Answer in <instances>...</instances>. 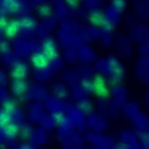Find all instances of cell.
I'll list each match as a JSON object with an SVG mask.
<instances>
[{
    "label": "cell",
    "mask_w": 149,
    "mask_h": 149,
    "mask_svg": "<svg viewBox=\"0 0 149 149\" xmlns=\"http://www.w3.org/2000/svg\"><path fill=\"white\" fill-rule=\"evenodd\" d=\"M40 50L49 58V59L58 55V44L52 37H46L43 39L40 45Z\"/></svg>",
    "instance_id": "7c38bea8"
},
{
    "label": "cell",
    "mask_w": 149,
    "mask_h": 149,
    "mask_svg": "<svg viewBox=\"0 0 149 149\" xmlns=\"http://www.w3.org/2000/svg\"><path fill=\"white\" fill-rule=\"evenodd\" d=\"M78 51V61L81 63H91L97 59V55L94 49L89 45L82 44L77 48Z\"/></svg>",
    "instance_id": "8fae6325"
},
{
    "label": "cell",
    "mask_w": 149,
    "mask_h": 149,
    "mask_svg": "<svg viewBox=\"0 0 149 149\" xmlns=\"http://www.w3.org/2000/svg\"><path fill=\"white\" fill-rule=\"evenodd\" d=\"M137 134L140 147L143 148H149V130L141 133H137Z\"/></svg>",
    "instance_id": "f35d334b"
},
{
    "label": "cell",
    "mask_w": 149,
    "mask_h": 149,
    "mask_svg": "<svg viewBox=\"0 0 149 149\" xmlns=\"http://www.w3.org/2000/svg\"><path fill=\"white\" fill-rule=\"evenodd\" d=\"M112 8L118 10V12H123L126 8V1L125 0H111Z\"/></svg>",
    "instance_id": "b9f144b4"
},
{
    "label": "cell",
    "mask_w": 149,
    "mask_h": 149,
    "mask_svg": "<svg viewBox=\"0 0 149 149\" xmlns=\"http://www.w3.org/2000/svg\"><path fill=\"white\" fill-rule=\"evenodd\" d=\"M3 134L7 139H14L19 134V125L15 122H10L2 127Z\"/></svg>",
    "instance_id": "d6a6232c"
},
{
    "label": "cell",
    "mask_w": 149,
    "mask_h": 149,
    "mask_svg": "<svg viewBox=\"0 0 149 149\" xmlns=\"http://www.w3.org/2000/svg\"><path fill=\"white\" fill-rule=\"evenodd\" d=\"M86 125L93 132L103 133L107 128V121L105 117L100 113L92 112L88 116Z\"/></svg>",
    "instance_id": "5b68a950"
},
{
    "label": "cell",
    "mask_w": 149,
    "mask_h": 149,
    "mask_svg": "<svg viewBox=\"0 0 149 149\" xmlns=\"http://www.w3.org/2000/svg\"><path fill=\"white\" fill-rule=\"evenodd\" d=\"M93 63L94 71L98 74L107 78V82L110 86L120 83L125 74V68L123 63L115 55L97 58Z\"/></svg>",
    "instance_id": "6da1fadb"
},
{
    "label": "cell",
    "mask_w": 149,
    "mask_h": 149,
    "mask_svg": "<svg viewBox=\"0 0 149 149\" xmlns=\"http://www.w3.org/2000/svg\"><path fill=\"white\" fill-rule=\"evenodd\" d=\"M45 114V107L42 102H34L30 104L29 108H28V115L30 120L33 123H38L42 119Z\"/></svg>",
    "instance_id": "4fadbf2b"
},
{
    "label": "cell",
    "mask_w": 149,
    "mask_h": 149,
    "mask_svg": "<svg viewBox=\"0 0 149 149\" xmlns=\"http://www.w3.org/2000/svg\"><path fill=\"white\" fill-rule=\"evenodd\" d=\"M53 93L60 99H66L70 95V89L63 81H56L53 84Z\"/></svg>",
    "instance_id": "1f68e13d"
},
{
    "label": "cell",
    "mask_w": 149,
    "mask_h": 149,
    "mask_svg": "<svg viewBox=\"0 0 149 149\" xmlns=\"http://www.w3.org/2000/svg\"><path fill=\"white\" fill-rule=\"evenodd\" d=\"M130 120L136 130V133H141L149 130V117L147 114L139 111Z\"/></svg>",
    "instance_id": "5bb4252c"
},
{
    "label": "cell",
    "mask_w": 149,
    "mask_h": 149,
    "mask_svg": "<svg viewBox=\"0 0 149 149\" xmlns=\"http://www.w3.org/2000/svg\"><path fill=\"white\" fill-rule=\"evenodd\" d=\"M10 122H12L10 112L4 109L0 110V128L5 126Z\"/></svg>",
    "instance_id": "ab89813d"
},
{
    "label": "cell",
    "mask_w": 149,
    "mask_h": 149,
    "mask_svg": "<svg viewBox=\"0 0 149 149\" xmlns=\"http://www.w3.org/2000/svg\"><path fill=\"white\" fill-rule=\"evenodd\" d=\"M110 96L112 99L111 101L114 105V107L117 109L122 108V106L126 102V98H127L126 88L120 83L111 86V89L110 90Z\"/></svg>",
    "instance_id": "8992f818"
},
{
    "label": "cell",
    "mask_w": 149,
    "mask_h": 149,
    "mask_svg": "<svg viewBox=\"0 0 149 149\" xmlns=\"http://www.w3.org/2000/svg\"><path fill=\"white\" fill-rule=\"evenodd\" d=\"M15 108H16V104H15V101L14 100L7 98L3 100V109L11 112Z\"/></svg>",
    "instance_id": "60d3db41"
},
{
    "label": "cell",
    "mask_w": 149,
    "mask_h": 149,
    "mask_svg": "<svg viewBox=\"0 0 149 149\" xmlns=\"http://www.w3.org/2000/svg\"><path fill=\"white\" fill-rule=\"evenodd\" d=\"M29 64L25 61H17L12 66L10 76L13 79H26L29 74Z\"/></svg>",
    "instance_id": "9a60e30c"
},
{
    "label": "cell",
    "mask_w": 149,
    "mask_h": 149,
    "mask_svg": "<svg viewBox=\"0 0 149 149\" xmlns=\"http://www.w3.org/2000/svg\"><path fill=\"white\" fill-rule=\"evenodd\" d=\"M32 129L30 127V125L27 124V123H23L21 124L19 126V134H21L23 138H29L30 134H31Z\"/></svg>",
    "instance_id": "7bdbcfd3"
},
{
    "label": "cell",
    "mask_w": 149,
    "mask_h": 149,
    "mask_svg": "<svg viewBox=\"0 0 149 149\" xmlns=\"http://www.w3.org/2000/svg\"><path fill=\"white\" fill-rule=\"evenodd\" d=\"M3 8L10 13H17L21 10V4L18 0H3Z\"/></svg>",
    "instance_id": "d590c367"
},
{
    "label": "cell",
    "mask_w": 149,
    "mask_h": 149,
    "mask_svg": "<svg viewBox=\"0 0 149 149\" xmlns=\"http://www.w3.org/2000/svg\"><path fill=\"white\" fill-rule=\"evenodd\" d=\"M130 40L139 43L148 40L149 38V27L146 24L134 25L132 28H130Z\"/></svg>",
    "instance_id": "30bf717a"
},
{
    "label": "cell",
    "mask_w": 149,
    "mask_h": 149,
    "mask_svg": "<svg viewBox=\"0 0 149 149\" xmlns=\"http://www.w3.org/2000/svg\"><path fill=\"white\" fill-rule=\"evenodd\" d=\"M81 79H93L94 74V69L90 66L89 63H81L75 70Z\"/></svg>",
    "instance_id": "4dcf8cb0"
},
{
    "label": "cell",
    "mask_w": 149,
    "mask_h": 149,
    "mask_svg": "<svg viewBox=\"0 0 149 149\" xmlns=\"http://www.w3.org/2000/svg\"><path fill=\"white\" fill-rule=\"evenodd\" d=\"M29 139H30L32 144L35 147H40L44 145L47 141V134L45 133L44 130L40 129H36V130H32L31 134H30Z\"/></svg>",
    "instance_id": "d6986e66"
},
{
    "label": "cell",
    "mask_w": 149,
    "mask_h": 149,
    "mask_svg": "<svg viewBox=\"0 0 149 149\" xmlns=\"http://www.w3.org/2000/svg\"><path fill=\"white\" fill-rule=\"evenodd\" d=\"M30 63L34 69H42L48 66L49 58L41 50H37L30 56Z\"/></svg>",
    "instance_id": "ac0fdd59"
},
{
    "label": "cell",
    "mask_w": 149,
    "mask_h": 149,
    "mask_svg": "<svg viewBox=\"0 0 149 149\" xmlns=\"http://www.w3.org/2000/svg\"><path fill=\"white\" fill-rule=\"evenodd\" d=\"M51 7L47 5H42L38 10V14L41 17H47L51 14Z\"/></svg>",
    "instance_id": "f6af8a7d"
},
{
    "label": "cell",
    "mask_w": 149,
    "mask_h": 149,
    "mask_svg": "<svg viewBox=\"0 0 149 149\" xmlns=\"http://www.w3.org/2000/svg\"><path fill=\"white\" fill-rule=\"evenodd\" d=\"M26 93L30 100L34 102H44L49 97L47 88L40 83L33 84V86L29 87Z\"/></svg>",
    "instance_id": "52a82bcc"
},
{
    "label": "cell",
    "mask_w": 149,
    "mask_h": 149,
    "mask_svg": "<svg viewBox=\"0 0 149 149\" xmlns=\"http://www.w3.org/2000/svg\"><path fill=\"white\" fill-rule=\"evenodd\" d=\"M58 136L61 140L74 133V126L67 117H63L58 123Z\"/></svg>",
    "instance_id": "2e32d148"
},
{
    "label": "cell",
    "mask_w": 149,
    "mask_h": 149,
    "mask_svg": "<svg viewBox=\"0 0 149 149\" xmlns=\"http://www.w3.org/2000/svg\"><path fill=\"white\" fill-rule=\"evenodd\" d=\"M87 141L91 143L94 148H110L116 147L118 144L111 138L103 135L102 133L98 132H90L87 135Z\"/></svg>",
    "instance_id": "7a4b0ae2"
},
{
    "label": "cell",
    "mask_w": 149,
    "mask_h": 149,
    "mask_svg": "<svg viewBox=\"0 0 149 149\" xmlns=\"http://www.w3.org/2000/svg\"><path fill=\"white\" fill-rule=\"evenodd\" d=\"M56 23L52 21V19L49 18V16L45 17V22L42 23H40L39 26L37 25V27L35 28V29L37 30L38 33L43 37V39H45L46 37H48V34L52 31L54 29Z\"/></svg>",
    "instance_id": "cb8c5ba5"
},
{
    "label": "cell",
    "mask_w": 149,
    "mask_h": 149,
    "mask_svg": "<svg viewBox=\"0 0 149 149\" xmlns=\"http://www.w3.org/2000/svg\"><path fill=\"white\" fill-rule=\"evenodd\" d=\"M75 107L78 108L81 111H82L86 116H88L94 111L93 104L88 99H85V100L77 101Z\"/></svg>",
    "instance_id": "836d02e7"
},
{
    "label": "cell",
    "mask_w": 149,
    "mask_h": 149,
    "mask_svg": "<svg viewBox=\"0 0 149 149\" xmlns=\"http://www.w3.org/2000/svg\"><path fill=\"white\" fill-rule=\"evenodd\" d=\"M88 93H88L80 84L73 87L72 94H73L74 98L75 99V100H77V101L82 100H85V99H88Z\"/></svg>",
    "instance_id": "8d00e7d4"
},
{
    "label": "cell",
    "mask_w": 149,
    "mask_h": 149,
    "mask_svg": "<svg viewBox=\"0 0 149 149\" xmlns=\"http://www.w3.org/2000/svg\"><path fill=\"white\" fill-rule=\"evenodd\" d=\"M140 52L142 55V58H145L149 60V40H145L141 43Z\"/></svg>",
    "instance_id": "ee69618b"
},
{
    "label": "cell",
    "mask_w": 149,
    "mask_h": 149,
    "mask_svg": "<svg viewBox=\"0 0 149 149\" xmlns=\"http://www.w3.org/2000/svg\"><path fill=\"white\" fill-rule=\"evenodd\" d=\"M45 109L49 111V113L53 115H63L65 112L66 104H64L63 99L56 97L55 95L52 97H48L45 100Z\"/></svg>",
    "instance_id": "ba28073f"
},
{
    "label": "cell",
    "mask_w": 149,
    "mask_h": 149,
    "mask_svg": "<svg viewBox=\"0 0 149 149\" xmlns=\"http://www.w3.org/2000/svg\"><path fill=\"white\" fill-rule=\"evenodd\" d=\"M67 2H68V3H69L70 6H75V5L78 4L79 0H67Z\"/></svg>",
    "instance_id": "7dc6e473"
},
{
    "label": "cell",
    "mask_w": 149,
    "mask_h": 149,
    "mask_svg": "<svg viewBox=\"0 0 149 149\" xmlns=\"http://www.w3.org/2000/svg\"><path fill=\"white\" fill-rule=\"evenodd\" d=\"M7 19L4 15H0V30H3V28L5 27L6 23H7Z\"/></svg>",
    "instance_id": "bcb514c9"
},
{
    "label": "cell",
    "mask_w": 149,
    "mask_h": 149,
    "mask_svg": "<svg viewBox=\"0 0 149 149\" xmlns=\"http://www.w3.org/2000/svg\"><path fill=\"white\" fill-rule=\"evenodd\" d=\"M106 10H105L104 14L107 24L111 27L118 25L120 22V12L113 9L112 7H109Z\"/></svg>",
    "instance_id": "f546056e"
},
{
    "label": "cell",
    "mask_w": 149,
    "mask_h": 149,
    "mask_svg": "<svg viewBox=\"0 0 149 149\" xmlns=\"http://www.w3.org/2000/svg\"><path fill=\"white\" fill-rule=\"evenodd\" d=\"M117 49L123 57H130L132 55V45L130 41L125 36H119L116 42Z\"/></svg>",
    "instance_id": "ffe728a7"
},
{
    "label": "cell",
    "mask_w": 149,
    "mask_h": 149,
    "mask_svg": "<svg viewBox=\"0 0 149 149\" xmlns=\"http://www.w3.org/2000/svg\"><path fill=\"white\" fill-rule=\"evenodd\" d=\"M48 66L51 68V70L55 73V72H58L63 68V60L59 56H56L51 59H49V64Z\"/></svg>",
    "instance_id": "74e56055"
},
{
    "label": "cell",
    "mask_w": 149,
    "mask_h": 149,
    "mask_svg": "<svg viewBox=\"0 0 149 149\" xmlns=\"http://www.w3.org/2000/svg\"><path fill=\"white\" fill-rule=\"evenodd\" d=\"M54 72L51 70L49 66L42 68V69H34L33 75L34 78L39 81V82H44L47 81L52 79Z\"/></svg>",
    "instance_id": "484cf974"
},
{
    "label": "cell",
    "mask_w": 149,
    "mask_h": 149,
    "mask_svg": "<svg viewBox=\"0 0 149 149\" xmlns=\"http://www.w3.org/2000/svg\"><path fill=\"white\" fill-rule=\"evenodd\" d=\"M122 111L126 118L131 119L134 115H136L140 111V106L139 104L135 103L134 101L125 102L122 106Z\"/></svg>",
    "instance_id": "f1b7e54d"
},
{
    "label": "cell",
    "mask_w": 149,
    "mask_h": 149,
    "mask_svg": "<svg viewBox=\"0 0 149 149\" xmlns=\"http://www.w3.org/2000/svg\"><path fill=\"white\" fill-rule=\"evenodd\" d=\"M3 33L8 38H15L21 31L18 21L16 20H10L8 21L5 27L3 28Z\"/></svg>",
    "instance_id": "4316f807"
},
{
    "label": "cell",
    "mask_w": 149,
    "mask_h": 149,
    "mask_svg": "<svg viewBox=\"0 0 149 149\" xmlns=\"http://www.w3.org/2000/svg\"><path fill=\"white\" fill-rule=\"evenodd\" d=\"M93 81V93H95L100 99L108 98L110 96V88L107 81L104 76L95 74L92 79Z\"/></svg>",
    "instance_id": "277c9868"
},
{
    "label": "cell",
    "mask_w": 149,
    "mask_h": 149,
    "mask_svg": "<svg viewBox=\"0 0 149 149\" xmlns=\"http://www.w3.org/2000/svg\"><path fill=\"white\" fill-rule=\"evenodd\" d=\"M136 74L139 79L145 84L149 85V60L142 58L137 62Z\"/></svg>",
    "instance_id": "e0dca14e"
},
{
    "label": "cell",
    "mask_w": 149,
    "mask_h": 149,
    "mask_svg": "<svg viewBox=\"0 0 149 149\" xmlns=\"http://www.w3.org/2000/svg\"><path fill=\"white\" fill-rule=\"evenodd\" d=\"M62 76L63 79V82L67 86H70L72 88L76 85H79L81 81V77L77 74L76 70H66L65 72H63Z\"/></svg>",
    "instance_id": "d4e9b609"
},
{
    "label": "cell",
    "mask_w": 149,
    "mask_h": 149,
    "mask_svg": "<svg viewBox=\"0 0 149 149\" xmlns=\"http://www.w3.org/2000/svg\"><path fill=\"white\" fill-rule=\"evenodd\" d=\"M122 147L126 148H140L138 134L136 132L125 130L121 132L119 136Z\"/></svg>",
    "instance_id": "9c48e42d"
},
{
    "label": "cell",
    "mask_w": 149,
    "mask_h": 149,
    "mask_svg": "<svg viewBox=\"0 0 149 149\" xmlns=\"http://www.w3.org/2000/svg\"><path fill=\"white\" fill-rule=\"evenodd\" d=\"M64 59L68 63L74 64L78 61V51L77 48L73 45L69 46L65 48V52H64Z\"/></svg>",
    "instance_id": "e575fe53"
},
{
    "label": "cell",
    "mask_w": 149,
    "mask_h": 149,
    "mask_svg": "<svg viewBox=\"0 0 149 149\" xmlns=\"http://www.w3.org/2000/svg\"><path fill=\"white\" fill-rule=\"evenodd\" d=\"M29 85L25 79H14L10 86L12 93L16 97H20L26 94Z\"/></svg>",
    "instance_id": "44dd1931"
},
{
    "label": "cell",
    "mask_w": 149,
    "mask_h": 149,
    "mask_svg": "<svg viewBox=\"0 0 149 149\" xmlns=\"http://www.w3.org/2000/svg\"><path fill=\"white\" fill-rule=\"evenodd\" d=\"M145 103L147 104V107L149 109V91L146 93V95H145Z\"/></svg>",
    "instance_id": "c3c4849f"
},
{
    "label": "cell",
    "mask_w": 149,
    "mask_h": 149,
    "mask_svg": "<svg viewBox=\"0 0 149 149\" xmlns=\"http://www.w3.org/2000/svg\"><path fill=\"white\" fill-rule=\"evenodd\" d=\"M62 141H63V146L67 148H80L84 144V139L75 133H73Z\"/></svg>",
    "instance_id": "7402d4cb"
},
{
    "label": "cell",
    "mask_w": 149,
    "mask_h": 149,
    "mask_svg": "<svg viewBox=\"0 0 149 149\" xmlns=\"http://www.w3.org/2000/svg\"><path fill=\"white\" fill-rule=\"evenodd\" d=\"M89 22L92 25L99 27V28L100 27L103 28L104 26L108 25L106 22V20H105L104 12H102L97 9L93 10L89 13Z\"/></svg>",
    "instance_id": "603a6c76"
},
{
    "label": "cell",
    "mask_w": 149,
    "mask_h": 149,
    "mask_svg": "<svg viewBox=\"0 0 149 149\" xmlns=\"http://www.w3.org/2000/svg\"><path fill=\"white\" fill-rule=\"evenodd\" d=\"M17 21H18L21 31L24 30V31H27V32H29V31L31 32V31H33V29H35V28L37 27L36 20L33 17L29 16V15L23 16V17L20 18Z\"/></svg>",
    "instance_id": "83f0119b"
},
{
    "label": "cell",
    "mask_w": 149,
    "mask_h": 149,
    "mask_svg": "<svg viewBox=\"0 0 149 149\" xmlns=\"http://www.w3.org/2000/svg\"><path fill=\"white\" fill-rule=\"evenodd\" d=\"M65 112L67 113V118L72 123L74 128L83 130L86 127V123H87L86 115L82 111H81L78 108L72 105L70 106L66 105Z\"/></svg>",
    "instance_id": "3957f363"
}]
</instances>
